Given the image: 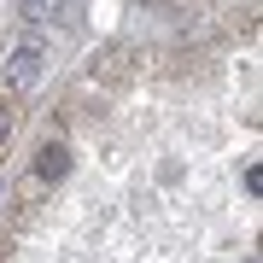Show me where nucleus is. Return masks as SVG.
I'll return each instance as SVG.
<instances>
[{
    "label": "nucleus",
    "mask_w": 263,
    "mask_h": 263,
    "mask_svg": "<svg viewBox=\"0 0 263 263\" xmlns=\"http://www.w3.org/2000/svg\"><path fill=\"white\" fill-rule=\"evenodd\" d=\"M41 59H47L41 35H24L18 47L6 53V76H12V88H35V82H41Z\"/></svg>",
    "instance_id": "nucleus-1"
},
{
    "label": "nucleus",
    "mask_w": 263,
    "mask_h": 263,
    "mask_svg": "<svg viewBox=\"0 0 263 263\" xmlns=\"http://www.w3.org/2000/svg\"><path fill=\"white\" fill-rule=\"evenodd\" d=\"M18 18L29 29H47V24H65L70 18V0H18Z\"/></svg>",
    "instance_id": "nucleus-2"
},
{
    "label": "nucleus",
    "mask_w": 263,
    "mask_h": 263,
    "mask_svg": "<svg viewBox=\"0 0 263 263\" xmlns=\"http://www.w3.org/2000/svg\"><path fill=\"white\" fill-rule=\"evenodd\" d=\"M65 170H70V152H65V146H53V141H47V146L35 152V176H41V181H59Z\"/></svg>",
    "instance_id": "nucleus-3"
},
{
    "label": "nucleus",
    "mask_w": 263,
    "mask_h": 263,
    "mask_svg": "<svg viewBox=\"0 0 263 263\" xmlns=\"http://www.w3.org/2000/svg\"><path fill=\"white\" fill-rule=\"evenodd\" d=\"M6 135H12V111H6V100H0V146H6Z\"/></svg>",
    "instance_id": "nucleus-4"
}]
</instances>
